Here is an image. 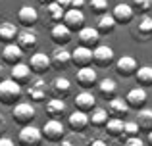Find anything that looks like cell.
Returning a JSON list of instances; mask_svg holds the SVG:
<instances>
[{
    "label": "cell",
    "mask_w": 152,
    "mask_h": 146,
    "mask_svg": "<svg viewBox=\"0 0 152 146\" xmlns=\"http://www.w3.org/2000/svg\"><path fill=\"white\" fill-rule=\"evenodd\" d=\"M23 89L19 83H15L14 79H2L0 81V102L4 106H15L19 102Z\"/></svg>",
    "instance_id": "1"
},
{
    "label": "cell",
    "mask_w": 152,
    "mask_h": 146,
    "mask_svg": "<svg viewBox=\"0 0 152 146\" xmlns=\"http://www.w3.org/2000/svg\"><path fill=\"white\" fill-rule=\"evenodd\" d=\"M41 133H42V139L46 142H62V139L66 137V127H64V123L60 119L50 117L41 127Z\"/></svg>",
    "instance_id": "2"
},
{
    "label": "cell",
    "mask_w": 152,
    "mask_h": 146,
    "mask_svg": "<svg viewBox=\"0 0 152 146\" xmlns=\"http://www.w3.org/2000/svg\"><path fill=\"white\" fill-rule=\"evenodd\" d=\"M12 117H14V121L18 125H31L33 123V119L37 117V110H35L33 104H29V102H18V104L14 106V110H12Z\"/></svg>",
    "instance_id": "3"
},
{
    "label": "cell",
    "mask_w": 152,
    "mask_h": 146,
    "mask_svg": "<svg viewBox=\"0 0 152 146\" xmlns=\"http://www.w3.org/2000/svg\"><path fill=\"white\" fill-rule=\"evenodd\" d=\"M42 142V133L39 127H35L33 123L31 125H23L19 129L18 135V144L19 146H41Z\"/></svg>",
    "instance_id": "4"
},
{
    "label": "cell",
    "mask_w": 152,
    "mask_h": 146,
    "mask_svg": "<svg viewBox=\"0 0 152 146\" xmlns=\"http://www.w3.org/2000/svg\"><path fill=\"white\" fill-rule=\"evenodd\" d=\"M48 92H50V86L46 85V81L41 79V77H37L35 81L27 83L25 94H27V98H31L33 102H42L46 96H48Z\"/></svg>",
    "instance_id": "5"
},
{
    "label": "cell",
    "mask_w": 152,
    "mask_h": 146,
    "mask_svg": "<svg viewBox=\"0 0 152 146\" xmlns=\"http://www.w3.org/2000/svg\"><path fill=\"white\" fill-rule=\"evenodd\" d=\"M115 62V54L112 50V46L108 44H96L93 48V64L96 68H108Z\"/></svg>",
    "instance_id": "6"
},
{
    "label": "cell",
    "mask_w": 152,
    "mask_h": 146,
    "mask_svg": "<svg viewBox=\"0 0 152 146\" xmlns=\"http://www.w3.org/2000/svg\"><path fill=\"white\" fill-rule=\"evenodd\" d=\"M15 42L19 44V48H21L23 52H35L37 46H39V37H37V33H35L31 27H25L23 31L18 33Z\"/></svg>",
    "instance_id": "7"
},
{
    "label": "cell",
    "mask_w": 152,
    "mask_h": 146,
    "mask_svg": "<svg viewBox=\"0 0 152 146\" xmlns=\"http://www.w3.org/2000/svg\"><path fill=\"white\" fill-rule=\"evenodd\" d=\"M114 69H115V73H118L119 77L127 79V77H133V75L137 73L139 64H137V60H135L133 56H121V58L115 60Z\"/></svg>",
    "instance_id": "8"
},
{
    "label": "cell",
    "mask_w": 152,
    "mask_h": 146,
    "mask_svg": "<svg viewBox=\"0 0 152 146\" xmlns=\"http://www.w3.org/2000/svg\"><path fill=\"white\" fill-rule=\"evenodd\" d=\"M62 23L69 27L71 31H79L81 27H85V14H83V10H77V8H67L64 12Z\"/></svg>",
    "instance_id": "9"
},
{
    "label": "cell",
    "mask_w": 152,
    "mask_h": 146,
    "mask_svg": "<svg viewBox=\"0 0 152 146\" xmlns=\"http://www.w3.org/2000/svg\"><path fill=\"white\" fill-rule=\"evenodd\" d=\"M75 79H77V85L81 86L83 90L93 89V86L98 83L96 69L91 68V65H87V68H79V69H77V75H75Z\"/></svg>",
    "instance_id": "10"
},
{
    "label": "cell",
    "mask_w": 152,
    "mask_h": 146,
    "mask_svg": "<svg viewBox=\"0 0 152 146\" xmlns=\"http://www.w3.org/2000/svg\"><path fill=\"white\" fill-rule=\"evenodd\" d=\"M0 58H2L4 64H8V65H15V64H19V62H21V58H23V50L19 48V44H18L15 41H14V42H6V46L0 50Z\"/></svg>",
    "instance_id": "11"
},
{
    "label": "cell",
    "mask_w": 152,
    "mask_h": 146,
    "mask_svg": "<svg viewBox=\"0 0 152 146\" xmlns=\"http://www.w3.org/2000/svg\"><path fill=\"white\" fill-rule=\"evenodd\" d=\"M29 68H31V71L37 73V75L46 73L52 68L50 56L46 52H33V54H31V58H29Z\"/></svg>",
    "instance_id": "12"
},
{
    "label": "cell",
    "mask_w": 152,
    "mask_h": 146,
    "mask_svg": "<svg viewBox=\"0 0 152 146\" xmlns=\"http://www.w3.org/2000/svg\"><path fill=\"white\" fill-rule=\"evenodd\" d=\"M146 100H148V94H146V89L145 86H135V89H131L129 92L125 94V102H127V106L129 108H133V110H141V108H145V104H146Z\"/></svg>",
    "instance_id": "13"
},
{
    "label": "cell",
    "mask_w": 152,
    "mask_h": 146,
    "mask_svg": "<svg viewBox=\"0 0 152 146\" xmlns=\"http://www.w3.org/2000/svg\"><path fill=\"white\" fill-rule=\"evenodd\" d=\"M71 64L77 65V68H87V65H91L93 64V48L79 44L77 48L71 52Z\"/></svg>",
    "instance_id": "14"
},
{
    "label": "cell",
    "mask_w": 152,
    "mask_h": 146,
    "mask_svg": "<svg viewBox=\"0 0 152 146\" xmlns=\"http://www.w3.org/2000/svg\"><path fill=\"white\" fill-rule=\"evenodd\" d=\"M112 15H114L115 23H121V25H127V23H131V19L135 17V10L131 4L127 2H119L114 6V12H112Z\"/></svg>",
    "instance_id": "15"
},
{
    "label": "cell",
    "mask_w": 152,
    "mask_h": 146,
    "mask_svg": "<svg viewBox=\"0 0 152 146\" xmlns=\"http://www.w3.org/2000/svg\"><path fill=\"white\" fill-rule=\"evenodd\" d=\"M50 38L54 41L56 46H66L67 42L71 41V29H69V27H66L62 21H60V23H56V25H52Z\"/></svg>",
    "instance_id": "16"
},
{
    "label": "cell",
    "mask_w": 152,
    "mask_h": 146,
    "mask_svg": "<svg viewBox=\"0 0 152 146\" xmlns=\"http://www.w3.org/2000/svg\"><path fill=\"white\" fill-rule=\"evenodd\" d=\"M73 104H75V110H81V112L89 113L91 110L96 106V98H94V94L89 92V90H81V92L75 94Z\"/></svg>",
    "instance_id": "17"
},
{
    "label": "cell",
    "mask_w": 152,
    "mask_h": 146,
    "mask_svg": "<svg viewBox=\"0 0 152 146\" xmlns=\"http://www.w3.org/2000/svg\"><path fill=\"white\" fill-rule=\"evenodd\" d=\"M77 38H79V42H81L83 46H89V48H93V46L98 44L100 33H98L96 27H81V29L77 31Z\"/></svg>",
    "instance_id": "18"
},
{
    "label": "cell",
    "mask_w": 152,
    "mask_h": 146,
    "mask_svg": "<svg viewBox=\"0 0 152 146\" xmlns=\"http://www.w3.org/2000/svg\"><path fill=\"white\" fill-rule=\"evenodd\" d=\"M50 62H52L54 68L66 69L67 65L71 64V52H67L64 46H56V48L52 50V54H50Z\"/></svg>",
    "instance_id": "19"
},
{
    "label": "cell",
    "mask_w": 152,
    "mask_h": 146,
    "mask_svg": "<svg viewBox=\"0 0 152 146\" xmlns=\"http://www.w3.org/2000/svg\"><path fill=\"white\" fill-rule=\"evenodd\" d=\"M18 21L23 27H33L39 21V12L33 6H21L18 10Z\"/></svg>",
    "instance_id": "20"
},
{
    "label": "cell",
    "mask_w": 152,
    "mask_h": 146,
    "mask_svg": "<svg viewBox=\"0 0 152 146\" xmlns=\"http://www.w3.org/2000/svg\"><path fill=\"white\" fill-rule=\"evenodd\" d=\"M135 35H139L137 38H146L152 37V17L148 14H141L139 15V21H137V27H135Z\"/></svg>",
    "instance_id": "21"
},
{
    "label": "cell",
    "mask_w": 152,
    "mask_h": 146,
    "mask_svg": "<svg viewBox=\"0 0 152 146\" xmlns=\"http://www.w3.org/2000/svg\"><path fill=\"white\" fill-rule=\"evenodd\" d=\"M67 121H69V127L73 129L75 133H81L89 127V113L81 112V110H75L73 113H69Z\"/></svg>",
    "instance_id": "22"
},
{
    "label": "cell",
    "mask_w": 152,
    "mask_h": 146,
    "mask_svg": "<svg viewBox=\"0 0 152 146\" xmlns=\"http://www.w3.org/2000/svg\"><path fill=\"white\" fill-rule=\"evenodd\" d=\"M64 8L60 6L58 2H50V4H45V15H46V23H50V25H56V23H60L64 19Z\"/></svg>",
    "instance_id": "23"
},
{
    "label": "cell",
    "mask_w": 152,
    "mask_h": 146,
    "mask_svg": "<svg viewBox=\"0 0 152 146\" xmlns=\"http://www.w3.org/2000/svg\"><path fill=\"white\" fill-rule=\"evenodd\" d=\"M31 68L29 64H23V62H19V64L12 65V79H14L15 83H19V85H27L31 79Z\"/></svg>",
    "instance_id": "24"
},
{
    "label": "cell",
    "mask_w": 152,
    "mask_h": 146,
    "mask_svg": "<svg viewBox=\"0 0 152 146\" xmlns=\"http://www.w3.org/2000/svg\"><path fill=\"white\" fill-rule=\"evenodd\" d=\"M129 106H127V102H125V98H118V96H114V98H110V102H108V113H112L114 117H123V115H127L129 113Z\"/></svg>",
    "instance_id": "25"
},
{
    "label": "cell",
    "mask_w": 152,
    "mask_h": 146,
    "mask_svg": "<svg viewBox=\"0 0 152 146\" xmlns=\"http://www.w3.org/2000/svg\"><path fill=\"white\" fill-rule=\"evenodd\" d=\"M50 90L54 92L56 98H66L67 94L71 92V83H69V79H66V77H56L54 81H52V85H50Z\"/></svg>",
    "instance_id": "26"
},
{
    "label": "cell",
    "mask_w": 152,
    "mask_h": 146,
    "mask_svg": "<svg viewBox=\"0 0 152 146\" xmlns=\"http://www.w3.org/2000/svg\"><path fill=\"white\" fill-rule=\"evenodd\" d=\"M91 115H89V125H93V127H104L106 125V121L110 119V113H108L106 108H98V106H94L93 110H91Z\"/></svg>",
    "instance_id": "27"
},
{
    "label": "cell",
    "mask_w": 152,
    "mask_h": 146,
    "mask_svg": "<svg viewBox=\"0 0 152 146\" xmlns=\"http://www.w3.org/2000/svg\"><path fill=\"white\" fill-rule=\"evenodd\" d=\"M46 112H48L50 117H54V119H60V117L66 113V102H64V98H50L48 102H46Z\"/></svg>",
    "instance_id": "28"
},
{
    "label": "cell",
    "mask_w": 152,
    "mask_h": 146,
    "mask_svg": "<svg viewBox=\"0 0 152 146\" xmlns=\"http://www.w3.org/2000/svg\"><path fill=\"white\" fill-rule=\"evenodd\" d=\"M123 123L125 121L121 119V117H112V119L106 121V125H104V131L108 133V137H112V139H119V137H123Z\"/></svg>",
    "instance_id": "29"
},
{
    "label": "cell",
    "mask_w": 152,
    "mask_h": 146,
    "mask_svg": "<svg viewBox=\"0 0 152 146\" xmlns=\"http://www.w3.org/2000/svg\"><path fill=\"white\" fill-rule=\"evenodd\" d=\"M18 27L12 21H0V41L4 42H14L18 38Z\"/></svg>",
    "instance_id": "30"
},
{
    "label": "cell",
    "mask_w": 152,
    "mask_h": 146,
    "mask_svg": "<svg viewBox=\"0 0 152 146\" xmlns=\"http://www.w3.org/2000/svg\"><path fill=\"white\" fill-rule=\"evenodd\" d=\"M115 19H114V15L112 14H102V15H98V21H96V29H98V33H112V31L115 29Z\"/></svg>",
    "instance_id": "31"
},
{
    "label": "cell",
    "mask_w": 152,
    "mask_h": 146,
    "mask_svg": "<svg viewBox=\"0 0 152 146\" xmlns=\"http://www.w3.org/2000/svg\"><path fill=\"white\" fill-rule=\"evenodd\" d=\"M137 125L141 131H146L148 133L152 129V110L150 108H141L137 113Z\"/></svg>",
    "instance_id": "32"
},
{
    "label": "cell",
    "mask_w": 152,
    "mask_h": 146,
    "mask_svg": "<svg viewBox=\"0 0 152 146\" xmlns=\"http://www.w3.org/2000/svg\"><path fill=\"white\" fill-rule=\"evenodd\" d=\"M96 85H98L100 94H102V96H106V98H114L115 92H118V83H115L114 79H110V77L102 79V81L96 83Z\"/></svg>",
    "instance_id": "33"
},
{
    "label": "cell",
    "mask_w": 152,
    "mask_h": 146,
    "mask_svg": "<svg viewBox=\"0 0 152 146\" xmlns=\"http://www.w3.org/2000/svg\"><path fill=\"white\" fill-rule=\"evenodd\" d=\"M135 79L141 86H152V65H142V68L137 69L135 73Z\"/></svg>",
    "instance_id": "34"
},
{
    "label": "cell",
    "mask_w": 152,
    "mask_h": 146,
    "mask_svg": "<svg viewBox=\"0 0 152 146\" xmlns=\"http://www.w3.org/2000/svg\"><path fill=\"white\" fill-rule=\"evenodd\" d=\"M89 8H91L93 14L102 15V14H106V12H108V0H91Z\"/></svg>",
    "instance_id": "35"
},
{
    "label": "cell",
    "mask_w": 152,
    "mask_h": 146,
    "mask_svg": "<svg viewBox=\"0 0 152 146\" xmlns=\"http://www.w3.org/2000/svg\"><path fill=\"white\" fill-rule=\"evenodd\" d=\"M131 6L139 14H148V10L152 8V0H131Z\"/></svg>",
    "instance_id": "36"
},
{
    "label": "cell",
    "mask_w": 152,
    "mask_h": 146,
    "mask_svg": "<svg viewBox=\"0 0 152 146\" xmlns=\"http://www.w3.org/2000/svg\"><path fill=\"white\" fill-rule=\"evenodd\" d=\"M139 133H141V129H139L137 121H125L123 123V137H137Z\"/></svg>",
    "instance_id": "37"
},
{
    "label": "cell",
    "mask_w": 152,
    "mask_h": 146,
    "mask_svg": "<svg viewBox=\"0 0 152 146\" xmlns=\"http://www.w3.org/2000/svg\"><path fill=\"white\" fill-rule=\"evenodd\" d=\"M123 146H146V144L142 142V139L137 135V137H127L125 142H123Z\"/></svg>",
    "instance_id": "38"
},
{
    "label": "cell",
    "mask_w": 152,
    "mask_h": 146,
    "mask_svg": "<svg viewBox=\"0 0 152 146\" xmlns=\"http://www.w3.org/2000/svg\"><path fill=\"white\" fill-rule=\"evenodd\" d=\"M0 146H15V142L10 137H0Z\"/></svg>",
    "instance_id": "39"
},
{
    "label": "cell",
    "mask_w": 152,
    "mask_h": 146,
    "mask_svg": "<svg viewBox=\"0 0 152 146\" xmlns=\"http://www.w3.org/2000/svg\"><path fill=\"white\" fill-rule=\"evenodd\" d=\"M89 146H108V142H106V140H102V139H93L89 142Z\"/></svg>",
    "instance_id": "40"
},
{
    "label": "cell",
    "mask_w": 152,
    "mask_h": 146,
    "mask_svg": "<svg viewBox=\"0 0 152 146\" xmlns=\"http://www.w3.org/2000/svg\"><path fill=\"white\" fill-rule=\"evenodd\" d=\"M85 6V0H71V8H77V10H83Z\"/></svg>",
    "instance_id": "41"
},
{
    "label": "cell",
    "mask_w": 152,
    "mask_h": 146,
    "mask_svg": "<svg viewBox=\"0 0 152 146\" xmlns=\"http://www.w3.org/2000/svg\"><path fill=\"white\" fill-rule=\"evenodd\" d=\"M56 2H58L60 6L64 8V10H67V8H71V0H56Z\"/></svg>",
    "instance_id": "42"
},
{
    "label": "cell",
    "mask_w": 152,
    "mask_h": 146,
    "mask_svg": "<svg viewBox=\"0 0 152 146\" xmlns=\"http://www.w3.org/2000/svg\"><path fill=\"white\" fill-rule=\"evenodd\" d=\"M4 127H6V121H4V117L0 115V135H2V131H4Z\"/></svg>",
    "instance_id": "43"
},
{
    "label": "cell",
    "mask_w": 152,
    "mask_h": 146,
    "mask_svg": "<svg viewBox=\"0 0 152 146\" xmlns=\"http://www.w3.org/2000/svg\"><path fill=\"white\" fill-rule=\"evenodd\" d=\"M146 142H148V146H152V129L148 131V135H146Z\"/></svg>",
    "instance_id": "44"
},
{
    "label": "cell",
    "mask_w": 152,
    "mask_h": 146,
    "mask_svg": "<svg viewBox=\"0 0 152 146\" xmlns=\"http://www.w3.org/2000/svg\"><path fill=\"white\" fill-rule=\"evenodd\" d=\"M42 4H50V2H54V0H41Z\"/></svg>",
    "instance_id": "45"
},
{
    "label": "cell",
    "mask_w": 152,
    "mask_h": 146,
    "mask_svg": "<svg viewBox=\"0 0 152 146\" xmlns=\"http://www.w3.org/2000/svg\"><path fill=\"white\" fill-rule=\"evenodd\" d=\"M0 77H2V65H0Z\"/></svg>",
    "instance_id": "46"
},
{
    "label": "cell",
    "mask_w": 152,
    "mask_h": 146,
    "mask_svg": "<svg viewBox=\"0 0 152 146\" xmlns=\"http://www.w3.org/2000/svg\"><path fill=\"white\" fill-rule=\"evenodd\" d=\"M75 146H81V144H75Z\"/></svg>",
    "instance_id": "47"
}]
</instances>
